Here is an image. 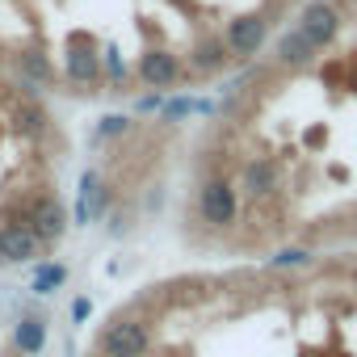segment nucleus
Masks as SVG:
<instances>
[{
  "label": "nucleus",
  "mask_w": 357,
  "mask_h": 357,
  "mask_svg": "<svg viewBox=\"0 0 357 357\" xmlns=\"http://www.w3.org/2000/svg\"><path fill=\"white\" fill-rule=\"evenodd\" d=\"M97 344H101L105 357H143L147 344H151V332H147L143 319H114V324H105Z\"/></svg>",
  "instance_id": "obj_1"
},
{
  "label": "nucleus",
  "mask_w": 357,
  "mask_h": 357,
  "mask_svg": "<svg viewBox=\"0 0 357 357\" xmlns=\"http://www.w3.org/2000/svg\"><path fill=\"white\" fill-rule=\"evenodd\" d=\"M0 248H5V265H22V261H34L38 257V248H43V240L34 236V227L30 223H5L0 227Z\"/></svg>",
  "instance_id": "obj_4"
},
{
  "label": "nucleus",
  "mask_w": 357,
  "mask_h": 357,
  "mask_svg": "<svg viewBox=\"0 0 357 357\" xmlns=\"http://www.w3.org/2000/svg\"><path fill=\"white\" fill-rule=\"evenodd\" d=\"M244 190H248L252 198L273 194V190H278V164H273V160H265V155L248 160V164H244Z\"/></svg>",
  "instance_id": "obj_9"
},
{
  "label": "nucleus",
  "mask_w": 357,
  "mask_h": 357,
  "mask_svg": "<svg viewBox=\"0 0 357 357\" xmlns=\"http://www.w3.org/2000/svg\"><path fill=\"white\" fill-rule=\"evenodd\" d=\"M227 63V55H223V38H206V43H198V51H194V68L198 72H215V68H223Z\"/></svg>",
  "instance_id": "obj_11"
},
{
  "label": "nucleus",
  "mask_w": 357,
  "mask_h": 357,
  "mask_svg": "<svg viewBox=\"0 0 357 357\" xmlns=\"http://www.w3.org/2000/svg\"><path fill=\"white\" fill-rule=\"evenodd\" d=\"M139 80L147 89H172L176 80H181V63H176L172 55H164V51H151L139 63Z\"/></svg>",
  "instance_id": "obj_7"
},
{
  "label": "nucleus",
  "mask_w": 357,
  "mask_h": 357,
  "mask_svg": "<svg viewBox=\"0 0 357 357\" xmlns=\"http://www.w3.org/2000/svg\"><path fill=\"white\" fill-rule=\"evenodd\" d=\"M198 211H202V219L211 227H227L240 215V198H236V190L223 181V176H211V181L198 190Z\"/></svg>",
  "instance_id": "obj_2"
},
{
  "label": "nucleus",
  "mask_w": 357,
  "mask_h": 357,
  "mask_svg": "<svg viewBox=\"0 0 357 357\" xmlns=\"http://www.w3.org/2000/svg\"><path fill=\"white\" fill-rule=\"evenodd\" d=\"M68 80H72V84H89V80H97V55H89V51L68 55Z\"/></svg>",
  "instance_id": "obj_12"
},
{
  "label": "nucleus",
  "mask_w": 357,
  "mask_h": 357,
  "mask_svg": "<svg viewBox=\"0 0 357 357\" xmlns=\"http://www.w3.org/2000/svg\"><path fill=\"white\" fill-rule=\"evenodd\" d=\"M43 340H47V328H43V319L26 315V319L17 324V349H22L26 357H34V353L43 349Z\"/></svg>",
  "instance_id": "obj_10"
},
{
  "label": "nucleus",
  "mask_w": 357,
  "mask_h": 357,
  "mask_svg": "<svg viewBox=\"0 0 357 357\" xmlns=\"http://www.w3.org/2000/svg\"><path fill=\"white\" fill-rule=\"evenodd\" d=\"M17 122H22V130H30V135H43V130H47V114H43L34 101H22V105H17Z\"/></svg>",
  "instance_id": "obj_13"
},
{
  "label": "nucleus",
  "mask_w": 357,
  "mask_h": 357,
  "mask_svg": "<svg viewBox=\"0 0 357 357\" xmlns=\"http://www.w3.org/2000/svg\"><path fill=\"white\" fill-rule=\"evenodd\" d=\"M22 223H30V227H34V236H38L43 244H55V240L68 231V215H63V202H59L55 194L34 198V206L22 215Z\"/></svg>",
  "instance_id": "obj_3"
},
{
  "label": "nucleus",
  "mask_w": 357,
  "mask_h": 357,
  "mask_svg": "<svg viewBox=\"0 0 357 357\" xmlns=\"http://www.w3.org/2000/svg\"><path fill=\"white\" fill-rule=\"evenodd\" d=\"M0 265H5V248H0Z\"/></svg>",
  "instance_id": "obj_15"
},
{
  "label": "nucleus",
  "mask_w": 357,
  "mask_h": 357,
  "mask_svg": "<svg viewBox=\"0 0 357 357\" xmlns=\"http://www.w3.org/2000/svg\"><path fill=\"white\" fill-rule=\"evenodd\" d=\"M59 282H63V269H59V265H47V269L38 273L34 290H38V294H47V290H51V286H59Z\"/></svg>",
  "instance_id": "obj_14"
},
{
  "label": "nucleus",
  "mask_w": 357,
  "mask_h": 357,
  "mask_svg": "<svg viewBox=\"0 0 357 357\" xmlns=\"http://www.w3.org/2000/svg\"><path fill=\"white\" fill-rule=\"evenodd\" d=\"M265 17L257 13V17H240V22H231L227 26V51L236 55V59H252L257 51H261V43H265Z\"/></svg>",
  "instance_id": "obj_6"
},
{
  "label": "nucleus",
  "mask_w": 357,
  "mask_h": 357,
  "mask_svg": "<svg viewBox=\"0 0 357 357\" xmlns=\"http://www.w3.org/2000/svg\"><path fill=\"white\" fill-rule=\"evenodd\" d=\"M298 30H303L319 51H324V47L336 38V30H340V13H336L332 5H324V0H315V5H307V9H303Z\"/></svg>",
  "instance_id": "obj_5"
},
{
  "label": "nucleus",
  "mask_w": 357,
  "mask_h": 357,
  "mask_svg": "<svg viewBox=\"0 0 357 357\" xmlns=\"http://www.w3.org/2000/svg\"><path fill=\"white\" fill-rule=\"evenodd\" d=\"M319 55V47L294 26V30H286L282 38H278V63H290V68H303V63H311Z\"/></svg>",
  "instance_id": "obj_8"
}]
</instances>
